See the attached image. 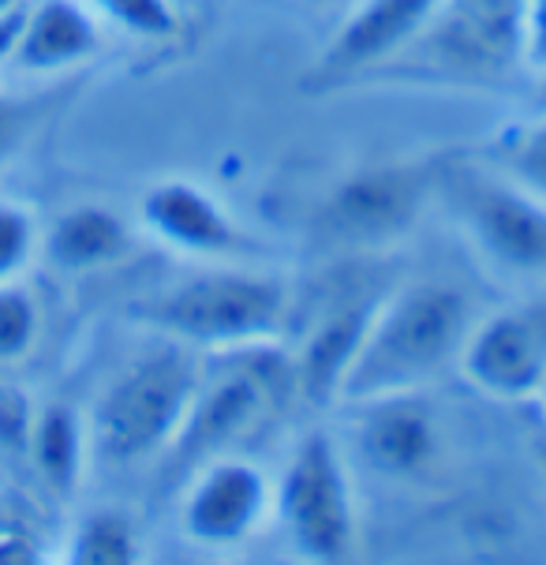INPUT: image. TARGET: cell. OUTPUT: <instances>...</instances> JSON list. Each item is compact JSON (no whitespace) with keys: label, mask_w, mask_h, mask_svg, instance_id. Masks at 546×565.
<instances>
[{"label":"cell","mask_w":546,"mask_h":565,"mask_svg":"<svg viewBox=\"0 0 546 565\" xmlns=\"http://www.w3.org/2000/svg\"><path fill=\"white\" fill-rule=\"evenodd\" d=\"M139 222L154 241L188 258H236L247 247L233 214L191 180H161L142 195Z\"/></svg>","instance_id":"8fae6325"},{"label":"cell","mask_w":546,"mask_h":565,"mask_svg":"<svg viewBox=\"0 0 546 565\" xmlns=\"http://www.w3.org/2000/svg\"><path fill=\"white\" fill-rule=\"evenodd\" d=\"M274 483L239 454H222L195 465L180 498V532L203 551H233L270 521Z\"/></svg>","instance_id":"8992f818"},{"label":"cell","mask_w":546,"mask_h":565,"mask_svg":"<svg viewBox=\"0 0 546 565\" xmlns=\"http://www.w3.org/2000/svg\"><path fill=\"white\" fill-rule=\"evenodd\" d=\"M38 333H42V315L34 296L15 281L0 285V367L31 356Z\"/></svg>","instance_id":"44dd1931"},{"label":"cell","mask_w":546,"mask_h":565,"mask_svg":"<svg viewBox=\"0 0 546 565\" xmlns=\"http://www.w3.org/2000/svg\"><path fill=\"white\" fill-rule=\"evenodd\" d=\"M442 0H356L322 53V72L333 79L389 68L427 31Z\"/></svg>","instance_id":"30bf717a"},{"label":"cell","mask_w":546,"mask_h":565,"mask_svg":"<svg viewBox=\"0 0 546 565\" xmlns=\"http://www.w3.org/2000/svg\"><path fill=\"white\" fill-rule=\"evenodd\" d=\"M274 513L296 554L311 562H341L356 547V494L341 446L325 430H308L289 454L274 487Z\"/></svg>","instance_id":"5b68a950"},{"label":"cell","mask_w":546,"mask_h":565,"mask_svg":"<svg viewBox=\"0 0 546 565\" xmlns=\"http://www.w3.org/2000/svg\"><path fill=\"white\" fill-rule=\"evenodd\" d=\"M15 4H23V0H0V12H8V8H15Z\"/></svg>","instance_id":"83f0119b"},{"label":"cell","mask_w":546,"mask_h":565,"mask_svg":"<svg viewBox=\"0 0 546 565\" xmlns=\"http://www.w3.org/2000/svg\"><path fill=\"white\" fill-rule=\"evenodd\" d=\"M375 308L378 300H344L325 308L311 322V330L303 333V344L289 352L296 397L308 401V405H341V386L360 356V344L367 338Z\"/></svg>","instance_id":"4fadbf2b"},{"label":"cell","mask_w":546,"mask_h":565,"mask_svg":"<svg viewBox=\"0 0 546 565\" xmlns=\"http://www.w3.org/2000/svg\"><path fill=\"white\" fill-rule=\"evenodd\" d=\"M461 222L497 270L546 285V199L505 172L475 177L461 188Z\"/></svg>","instance_id":"ba28073f"},{"label":"cell","mask_w":546,"mask_h":565,"mask_svg":"<svg viewBox=\"0 0 546 565\" xmlns=\"http://www.w3.org/2000/svg\"><path fill=\"white\" fill-rule=\"evenodd\" d=\"M535 113H546V68L539 72V86H535Z\"/></svg>","instance_id":"d4e9b609"},{"label":"cell","mask_w":546,"mask_h":565,"mask_svg":"<svg viewBox=\"0 0 546 565\" xmlns=\"http://www.w3.org/2000/svg\"><path fill=\"white\" fill-rule=\"evenodd\" d=\"M94 15L109 19L120 31L147 38V42H169L180 34V12L172 0H83Z\"/></svg>","instance_id":"d6986e66"},{"label":"cell","mask_w":546,"mask_h":565,"mask_svg":"<svg viewBox=\"0 0 546 565\" xmlns=\"http://www.w3.org/2000/svg\"><path fill=\"white\" fill-rule=\"evenodd\" d=\"M42 247V233L26 206L0 199V285L15 281Z\"/></svg>","instance_id":"7402d4cb"},{"label":"cell","mask_w":546,"mask_h":565,"mask_svg":"<svg viewBox=\"0 0 546 565\" xmlns=\"http://www.w3.org/2000/svg\"><path fill=\"white\" fill-rule=\"evenodd\" d=\"M26 446L34 454L38 472L56 491H72L83 476V461L90 457V438H86V419L75 416L72 408L53 405L31 424Z\"/></svg>","instance_id":"e0dca14e"},{"label":"cell","mask_w":546,"mask_h":565,"mask_svg":"<svg viewBox=\"0 0 546 565\" xmlns=\"http://www.w3.org/2000/svg\"><path fill=\"white\" fill-rule=\"evenodd\" d=\"M539 468H543V480H546V438L539 443Z\"/></svg>","instance_id":"4316f807"},{"label":"cell","mask_w":546,"mask_h":565,"mask_svg":"<svg viewBox=\"0 0 546 565\" xmlns=\"http://www.w3.org/2000/svg\"><path fill=\"white\" fill-rule=\"evenodd\" d=\"M68 558L79 565H124L139 558V532L128 513L94 510L86 513L68 543Z\"/></svg>","instance_id":"ac0fdd59"},{"label":"cell","mask_w":546,"mask_h":565,"mask_svg":"<svg viewBox=\"0 0 546 565\" xmlns=\"http://www.w3.org/2000/svg\"><path fill=\"white\" fill-rule=\"evenodd\" d=\"M535 401H539V408H543V416H546V379H543V386H539V394H535Z\"/></svg>","instance_id":"484cf974"},{"label":"cell","mask_w":546,"mask_h":565,"mask_svg":"<svg viewBox=\"0 0 546 565\" xmlns=\"http://www.w3.org/2000/svg\"><path fill=\"white\" fill-rule=\"evenodd\" d=\"M101 45L98 15L83 0H31L12 68L31 75L68 72L90 61Z\"/></svg>","instance_id":"9a60e30c"},{"label":"cell","mask_w":546,"mask_h":565,"mask_svg":"<svg viewBox=\"0 0 546 565\" xmlns=\"http://www.w3.org/2000/svg\"><path fill=\"white\" fill-rule=\"evenodd\" d=\"M45 252L61 270H98L109 266L131 247V228L109 206H72L56 217V225L45 233Z\"/></svg>","instance_id":"2e32d148"},{"label":"cell","mask_w":546,"mask_h":565,"mask_svg":"<svg viewBox=\"0 0 546 565\" xmlns=\"http://www.w3.org/2000/svg\"><path fill=\"white\" fill-rule=\"evenodd\" d=\"M521 64L535 75L546 68V0H524L521 8Z\"/></svg>","instance_id":"603a6c76"},{"label":"cell","mask_w":546,"mask_h":565,"mask_svg":"<svg viewBox=\"0 0 546 565\" xmlns=\"http://www.w3.org/2000/svg\"><path fill=\"white\" fill-rule=\"evenodd\" d=\"M289 401H296V375L281 341L206 352L188 424L165 461L188 476L210 457L239 454V446L263 435Z\"/></svg>","instance_id":"3957f363"},{"label":"cell","mask_w":546,"mask_h":565,"mask_svg":"<svg viewBox=\"0 0 546 565\" xmlns=\"http://www.w3.org/2000/svg\"><path fill=\"white\" fill-rule=\"evenodd\" d=\"M457 371L486 401H535L546 379V296L472 322Z\"/></svg>","instance_id":"52a82bcc"},{"label":"cell","mask_w":546,"mask_h":565,"mask_svg":"<svg viewBox=\"0 0 546 565\" xmlns=\"http://www.w3.org/2000/svg\"><path fill=\"white\" fill-rule=\"evenodd\" d=\"M26 8H31V0H23V4L8 8V12H0V68H4V64H12L15 45H19V34H23Z\"/></svg>","instance_id":"cb8c5ba5"},{"label":"cell","mask_w":546,"mask_h":565,"mask_svg":"<svg viewBox=\"0 0 546 565\" xmlns=\"http://www.w3.org/2000/svg\"><path fill=\"white\" fill-rule=\"evenodd\" d=\"M521 8L524 0H442L416 42L453 72H502L521 64Z\"/></svg>","instance_id":"9c48e42d"},{"label":"cell","mask_w":546,"mask_h":565,"mask_svg":"<svg viewBox=\"0 0 546 565\" xmlns=\"http://www.w3.org/2000/svg\"><path fill=\"white\" fill-rule=\"evenodd\" d=\"M292 311L296 303L289 281L228 263L147 300L139 308V319L158 338L180 341L206 356V352L285 341Z\"/></svg>","instance_id":"277c9868"},{"label":"cell","mask_w":546,"mask_h":565,"mask_svg":"<svg viewBox=\"0 0 546 565\" xmlns=\"http://www.w3.org/2000/svg\"><path fill=\"white\" fill-rule=\"evenodd\" d=\"M203 379V352L161 338L120 371L86 419L90 457L109 468L147 465L176 446Z\"/></svg>","instance_id":"7a4b0ae2"},{"label":"cell","mask_w":546,"mask_h":565,"mask_svg":"<svg viewBox=\"0 0 546 565\" xmlns=\"http://www.w3.org/2000/svg\"><path fill=\"white\" fill-rule=\"evenodd\" d=\"M472 330L468 296L449 281H411L378 300L360 356L341 386V405L424 394L461 356Z\"/></svg>","instance_id":"6da1fadb"},{"label":"cell","mask_w":546,"mask_h":565,"mask_svg":"<svg viewBox=\"0 0 546 565\" xmlns=\"http://www.w3.org/2000/svg\"><path fill=\"white\" fill-rule=\"evenodd\" d=\"M424 203V177L408 166H378L352 172L344 184L333 191L325 206V225L333 236L356 244H375L386 236L408 228Z\"/></svg>","instance_id":"7c38bea8"},{"label":"cell","mask_w":546,"mask_h":565,"mask_svg":"<svg viewBox=\"0 0 546 565\" xmlns=\"http://www.w3.org/2000/svg\"><path fill=\"white\" fill-rule=\"evenodd\" d=\"M502 166L505 177L546 199V113H535L528 124L510 131L502 142Z\"/></svg>","instance_id":"ffe728a7"},{"label":"cell","mask_w":546,"mask_h":565,"mask_svg":"<svg viewBox=\"0 0 546 565\" xmlns=\"http://www.w3.org/2000/svg\"><path fill=\"white\" fill-rule=\"evenodd\" d=\"M360 408L356 443L363 461L382 476H416L438 449V427L424 394L378 397Z\"/></svg>","instance_id":"5bb4252c"}]
</instances>
